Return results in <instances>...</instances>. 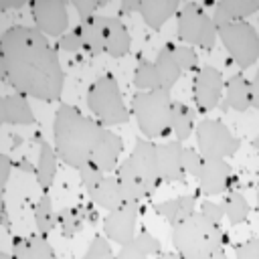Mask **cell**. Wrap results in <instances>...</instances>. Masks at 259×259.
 I'll use <instances>...</instances> for the list:
<instances>
[{"instance_id":"cell-8","label":"cell","mask_w":259,"mask_h":259,"mask_svg":"<svg viewBox=\"0 0 259 259\" xmlns=\"http://www.w3.org/2000/svg\"><path fill=\"white\" fill-rule=\"evenodd\" d=\"M196 150L204 160H227L241 148V140L219 119L204 117L194 127Z\"/></svg>"},{"instance_id":"cell-35","label":"cell","mask_w":259,"mask_h":259,"mask_svg":"<svg viewBox=\"0 0 259 259\" xmlns=\"http://www.w3.org/2000/svg\"><path fill=\"white\" fill-rule=\"evenodd\" d=\"M184 170L188 176H194L198 178L200 172H202V166H204V158L202 154L196 150V148H190V146H184Z\"/></svg>"},{"instance_id":"cell-48","label":"cell","mask_w":259,"mask_h":259,"mask_svg":"<svg viewBox=\"0 0 259 259\" xmlns=\"http://www.w3.org/2000/svg\"><path fill=\"white\" fill-rule=\"evenodd\" d=\"M251 146H253V150H255V152L259 154V134H257V136L253 138V142H251Z\"/></svg>"},{"instance_id":"cell-11","label":"cell","mask_w":259,"mask_h":259,"mask_svg":"<svg viewBox=\"0 0 259 259\" xmlns=\"http://www.w3.org/2000/svg\"><path fill=\"white\" fill-rule=\"evenodd\" d=\"M142 204L140 202H123L119 208L107 212L103 219V233L115 245H127L136 239V225L140 217Z\"/></svg>"},{"instance_id":"cell-36","label":"cell","mask_w":259,"mask_h":259,"mask_svg":"<svg viewBox=\"0 0 259 259\" xmlns=\"http://www.w3.org/2000/svg\"><path fill=\"white\" fill-rule=\"evenodd\" d=\"M79 176H81V182H83V186H85V190L89 192V190H93L101 180H103V176H105V172L101 170V168H97L93 162H87L81 170H79Z\"/></svg>"},{"instance_id":"cell-33","label":"cell","mask_w":259,"mask_h":259,"mask_svg":"<svg viewBox=\"0 0 259 259\" xmlns=\"http://www.w3.org/2000/svg\"><path fill=\"white\" fill-rule=\"evenodd\" d=\"M174 55L182 71H198V53L190 45H174Z\"/></svg>"},{"instance_id":"cell-21","label":"cell","mask_w":259,"mask_h":259,"mask_svg":"<svg viewBox=\"0 0 259 259\" xmlns=\"http://www.w3.org/2000/svg\"><path fill=\"white\" fill-rule=\"evenodd\" d=\"M259 12V2L257 0H221L214 6L212 20L219 26H225L229 22H239L245 20L247 16Z\"/></svg>"},{"instance_id":"cell-41","label":"cell","mask_w":259,"mask_h":259,"mask_svg":"<svg viewBox=\"0 0 259 259\" xmlns=\"http://www.w3.org/2000/svg\"><path fill=\"white\" fill-rule=\"evenodd\" d=\"M115 257H117V259H150V255H148L136 241H132V243H127V245H121L119 251L115 253Z\"/></svg>"},{"instance_id":"cell-20","label":"cell","mask_w":259,"mask_h":259,"mask_svg":"<svg viewBox=\"0 0 259 259\" xmlns=\"http://www.w3.org/2000/svg\"><path fill=\"white\" fill-rule=\"evenodd\" d=\"M152 208L158 217L166 219L168 225L172 227L196 212V194H182L176 198H168V200L156 202Z\"/></svg>"},{"instance_id":"cell-31","label":"cell","mask_w":259,"mask_h":259,"mask_svg":"<svg viewBox=\"0 0 259 259\" xmlns=\"http://www.w3.org/2000/svg\"><path fill=\"white\" fill-rule=\"evenodd\" d=\"M57 225L61 227V235L71 239L83 229V210L81 208H63L57 214Z\"/></svg>"},{"instance_id":"cell-26","label":"cell","mask_w":259,"mask_h":259,"mask_svg":"<svg viewBox=\"0 0 259 259\" xmlns=\"http://www.w3.org/2000/svg\"><path fill=\"white\" fill-rule=\"evenodd\" d=\"M83 30V51H87L93 57H99L105 53V24L103 16H93L89 20L79 22Z\"/></svg>"},{"instance_id":"cell-24","label":"cell","mask_w":259,"mask_h":259,"mask_svg":"<svg viewBox=\"0 0 259 259\" xmlns=\"http://www.w3.org/2000/svg\"><path fill=\"white\" fill-rule=\"evenodd\" d=\"M235 109V111H247L251 107V81L243 75H233L225 83V97H223V109Z\"/></svg>"},{"instance_id":"cell-2","label":"cell","mask_w":259,"mask_h":259,"mask_svg":"<svg viewBox=\"0 0 259 259\" xmlns=\"http://www.w3.org/2000/svg\"><path fill=\"white\" fill-rule=\"evenodd\" d=\"M105 125H101L95 117L83 115L75 105L63 103L59 105L53 121V138L55 150L67 166L81 170L87 162H91L97 144L101 142Z\"/></svg>"},{"instance_id":"cell-4","label":"cell","mask_w":259,"mask_h":259,"mask_svg":"<svg viewBox=\"0 0 259 259\" xmlns=\"http://www.w3.org/2000/svg\"><path fill=\"white\" fill-rule=\"evenodd\" d=\"M172 95L166 89L156 91H140L132 99V115L138 121L142 138L154 140L166 136L170 130V111H172Z\"/></svg>"},{"instance_id":"cell-19","label":"cell","mask_w":259,"mask_h":259,"mask_svg":"<svg viewBox=\"0 0 259 259\" xmlns=\"http://www.w3.org/2000/svg\"><path fill=\"white\" fill-rule=\"evenodd\" d=\"M180 6L182 4L178 0H140L138 14L146 22V26H150L152 30H160L170 16L178 14Z\"/></svg>"},{"instance_id":"cell-22","label":"cell","mask_w":259,"mask_h":259,"mask_svg":"<svg viewBox=\"0 0 259 259\" xmlns=\"http://www.w3.org/2000/svg\"><path fill=\"white\" fill-rule=\"evenodd\" d=\"M59 160L61 158H59L55 146H51L49 142H40L34 176H36V184L40 186L42 192H49L53 188L55 178H57V170H59Z\"/></svg>"},{"instance_id":"cell-42","label":"cell","mask_w":259,"mask_h":259,"mask_svg":"<svg viewBox=\"0 0 259 259\" xmlns=\"http://www.w3.org/2000/svg\"><path fill=\"white\" fill-rule=\"evenodd\" d=\"M10 172H12V160L8 154L2 152L0 154V188H2V192L6 190V184L10 180Z\"/></svg>"},{"instance_id":"cell-9","label":"cell","mask_w":259,"mask_h":259,"mask_svg":"<svg viewBox=\"0 0 259 259\" xmlns=\"http://www.w3.org/2000/svg\"><path fill=\"white\" fill-rule=\"evenodd\" d=\"M34 28L47 38H61L69 30V4L63 0H36L30 2Z\"/></svg>"},{"instance_id":"cell-29","label":"cell","mask_w":259,"mask_h":259,"mask_svg":"<svg viewBox=\"0 0 259 259\" xmlns=\"http://www.w3.org/2000/svg\"><path fill=\"white\" fill-rule=\"evenodd\" d=\"M134 85L142 91H156V89H164L162 87V79H160V73L156 69V63L154 61H148V59H142L134 71Z\"/></svg>"},{"instance_id":"cell-1","label":"cell","mask_w":259,"mask_h":259,"mask_svg":"<svg viewBox=\"0 0 259 259\" xmlns=\"http://www.w3.org/2000/svg\"><path fill=\"white\" fill-rule=\"evenodd\" d=\"M2 79L20 95L38 101H59L65 85L59 49L34 26L14 24L0 38Z\"/></svg>"},{"instance_id":"cell-17","label":"cell","mask_w":259,"mask_h":259,"mask_svg":"<svg viewBox=\"0 0 259 259\" xmlns=\"http://www.w3.org/2000/svg\"><path fill=\"white\" fill-rule=\"evenodd\" d=\"M105 24V55L119 59L132 51V34L119 16H103Z\"/></svg>"},{"instance_id":"cell-51","label":"cell","mask_w":259,"mask_h":259,"mask_svg":"<svg viewBox=\"0 0 259 259\" xmlns=\"http://www.w3.org/2000/svg\"><path fill=\"white\" fill-rule=\"evenodd\" d=\"M115 259H117V257H115Z\"/></svg>"},{"instance_id":"cell-15","label":"cell","mask_w":259,"mask_h":259,"mask_svg":"<svg viewBox=\"0 0 259 259\" xmlns=\"http://www.w3.org/2000/svg\"><path fill=\"white\" fill-rule=\"evenodd\" d=\"M121 150H123V140H121V136H119L117 132L105 127L103 138H101V142L97 144L91 162H93L97 168H101L105 174H113V172L117 170V166H119V154H121Z\"/></svg>"},{"instance_id":"cell-44","label":"cell","mask_w":259,"mask_h":259,"mask_svg":"<svg viewBox=\"0 0 259 259\" xmlns=\"http://www.w3.org/2000/svg\"><path fill=\"white\" fill-rule=\"evenodd\" d=\"M140 10V0H123L121 2V12H138Z\"/></svg>"},{"instance_id":"cell-45","label":"cell","mask_w":259,"mask_h":259,"mask_svg":"<svg viewBox=\"0 0 259 259\" xmlns=\"http://www.w3.org/2000/svg\"><path fill=\"white\" fill-rule=\"evenodd\" d=\"M24 6V0H0V8H20Z\"/></svg>"},{"instance_id":"cell-49","label":"cell","mask_w":259,"mask_h":259,"mask_svg":"<svg viewBox=\"0 0 259 259\" xmlns=\"http://www.w3.org/2000/svg\"><path fill=\"white\" fill-rule=\"evenodd\" d=\"M0 259H14V255L8 251H0Z\"/></svg>"},{"instance_id":"cell-6","label":"cell","mask_w":259,"mask_h":259,"mask_svg":"<svg viewBox=\"0 0 259 259\" xmlns=\"http://www.w3.org/2000/svg\"><path fill=\"white\" fill-rule=\"evenodd\" d=\"M176 30L186 45L204 51H212L219 38V28L212 16H208L196 2H186L180 6L176 14Z\"/></svg>"},{"instance_id":"cell-12","label":"cell","mask_w":259,"mask_h":259,"mask_svg":"<svg viewBox=\"0 0 259 259\" xmlns=\"http://www.w3.org/2000/svg\"><path fill=\"white\" fill-rule=\"evenodd\" d=\"M130 160L134 162V166H136L140 178L144 180L146 188L150 190V194H154L162 182L160 162H158V144H154L152 140H146V138H138L134 144V150L130 154Z\"/></svg>"},{"instance_id":"cell-25","label":"cell","mask_w":259,"mask_h":259,"mask_svg":"<svg viewBox=\"0 0 259 259\" xmlns=\"http://www.w3.org/2000/svg\"><path fill=\"white\" fill-rule=\"evenodd\" d=\"M154 63H156V69L160 73L162 87L166 91H172V87L178 83V79L182 75V69H180V65L176 61V55H174V45L172 42L162 45V49L158 51Z\"/></svg>"},{"instance_id":"cell-30","label":"cell","mask_w":259,"mask_h":259,"mask_svg":"<svg viewBox=\"0 0 259 259\" xmlns=\"http://www.w3.org/2000/svg\"><path fill=\"white\" fill-rule=\"evenodd\" d=\"M55 223H57V217L53 212L51 194L49 192H42L40 198H38V202L34 204V225H36L38 235L49 237V233L55 229Z\"/></svg>"},{"instance_id":"cell-40","label":"cell","mask_w":259,"mask_h":259,"mask_svg":"<svg viewBox=\"0 0 259 259\" xmlns=\"http://www.w3.org/2000/svg\"><path fill=\"white\" fill-rule=\"evenodd\" d=\"M101 4H103V2H89V0H73V2H71V6L77 10L81 22L93 18V16H95V10H97Z\"/></svg>"},{"instance_id":"cell-16","label":"cell","mask_w":259,"mask_h":259,"mask_svg":"<svg viewBox=\"0 0 259 259\" xmlns=\"http://www.w3.org/2000/svg\"><path fill=\"white\" fill-rule=\"evenodd\" d=\"M0 121L6 125H34L36 117L30 109L26 95L12 93L0 99Z\"/></svg>"},{"instance_id":"cell-37","label":"cell","mask_w":259,"mask_h":259,"mask_svg":"<svg viewBox=\"0 0 259 259\" xmlns=\"http://www.w3.org/2000/svg\"><path fill=\"white\" fill-rule=\"evenodd\" d=\"M134 241H136V243H138V245H140L148 255H160V253H162V243H160V241H158L150 231H146V229H144V231H140V233L136 235V239H134Z\"/></svg>"},{"instance_id":"cell-7","label":"cell","mask_w":259,"mask_h":259,"mask_svg":"<svg viewBox=\"0 0 259 259\" xmlns=\"http://www.w3.org/2000/svg\"><path fill=\"white\" fill-rule=\"evenodd\" d=\"M219 38L227 49L229 57L243 71L257 63L259 59V32L247 20L229 22L219 26Z\"/></svg>"},{"instance_id":"cell-43","label":"cell","mask_w":259,"mask_h":259,"mask_svg":"<svg viewBox=\"0 0 259 259\" xmlns=\"http://www.w3.org/2000/svg\"><path fill=\"white\" fill-rule=\"evenodd\" d=\"M251 107L259 109V71L251 79Z\"/></svg>"},{"instance_id":"cell-39","label":"cell","mask_w":259,"mask_h":259,"mask_svg":"<svg viewBox=\"0 0 259 259\" xmlns=\"http://www.w3.org/2000/svg\"><path fill=\"white\" fill-rule=\"evenodd\" d=\"M235 259H259V237H253L235 247Z\"/></svg>"},{"instance_id":"cell-13","label":"cell","mask_w":259,"mask_h":259,"mask_svg":"<svg viewBox=\"0 0 259 259\" xmlns=\"http://www.w3.org/2000/svg\"><path fill=\"white\" fill-rule=\"evenodd\" d=\"M233 182L231 164L227 160H204L202 172L198 176V190L206 196H217L229 190Z\"/></svg>"},{"instance_id":"cell-46","label":"cell","mask_w":259,"mask_h":259,"mask_svg":"<svg viewBox=\"0 0 259 259\" xmlns=\"http://www.w3.org/2000/svg\"><path fill=\"white\" fill-rule=\"evenodd\" d=\"M156 259H182L178 253H160V255H156Z\"/></svg>"},{"instance_id":"cell-18","label":"cell","mask_w":259,"mask_h":259,"mask_svg":"<svg viewBox=\"0 0 259 259\" xmlns=\"http://www.w3.org/2000/svg\"><path fill=\"white\" fill-rule=\"evenodd\" d=\"M115 176H117V182H119V188H121V194H123V200L125 202H142L144 198L150 196V190L146 188L144 180L140 178L134 162L130 160V156L119 162L117 170H115Z\"/></svg>"},{"instance_id":"cell-38","label":"cell","mask_w":259,"mask_h":259,"mask_svg":"<svg viewBox=\"0 0 259 259\" xmlns=\"http://www.w3.org/2000/svg\"><path fill=\"white\" fill-rule=\"evenodd\" d=\"M208 221H212V223H217V225H223V219H225V206H223V202H214V200H204L202 204H200V208H198Z\"/></svg>"},{"instance_id":"cell-10","label":"cell","mask_w":259,"mask_h":259,"mask_svg":"<svg viewBox=\"0 0 259 259\" xmlns=\"http://www.w3.org/2000/svg\"><path fill=\"white\" fill-rule=\"evenodd\" d=\"M192 97L200 113L212 111L225 97V77L221 69L210 65L200 67L192 83Z\"/></svg>"},{"instance_id":"cell-3","label":"cell","mask_w":259,"mask_h":259,"mask_svg":"<svg viewBox=\"0 0 259 259\" xmlns=\"http://www.w3.org/2000/svg\"><path fill=\"white\" fill-rule=\"evenodd\" d=\"M229 235L223 225L208 221L200 210L172 225V245L182 259H210L217 249H225Z\"/></svg>"},{"instance_id":"cell-28","label":"cell","mask_w":259,"mask_h":259,"mask_svg":"<svg viewBox=\"0 0 259 259\" xmlns=\"http://www.w3.org/2000/svg\"><path fill=\"white\" fill-rule=\"evenodd\" d=\"M223 206H225V217L229 219L231 225H239V223H245L249 219V212H251V204L249 200L237 192V190H231L225 194L223 198Z\"/></svg>"},{"instance_id":"cell-23","label":"cell","mask_w":259,"mask_h":259,"mask_svg":"<svg viewBox=\"0 0 259 259\" xmlns=\"http://www.w3.org/2000/svg\"><path fill=\"white\" fill-rule=\"evenodd\" d=\"M87 194H89V198H91L93 204H97L99 208H105V210H109V212L115 210V208H119V206L125 202L115 172H113V174H105L103 180H101L93 190H89Z\"/></svg>"},{"instance_id":"cell-14","label":"cell","mask_w":259,"mask_h":259,"mask_svg":"<svg viewBox=\"0 0 259 259\" xmlns=\"http://www.w3.org/2000/svg\"><path fill=\"white\" fill-rule=\"evenodd\" d=\"M182 156H184L182 142L158 144L160 176L164 182H186V170H184V158Z\"/></svg>"},{"instance_id":"cell-32","label":"cell","mask_w":259,"mask_h":259,"mask_svg":"<svg viewBox=\"0 0 259 259\" xmlns=\"http://www.w3.org/2000/svg\"><path fill=\"white\" fill-rule=\"evenodd\" d=\"M81 259H115V253L111 249V241L105 235H95Z\"/></svg>"},{"instance_id":"cell-50","label":"cell","mask_w":259,"mask_h":259,"mask_svg":"<svg viewBox=\"0 0 259 259\" xmlns=\"http://www.w3.org/2000/svg\"><path fill=\"white\" fill-rule=\"evenodd\" d=\"M257 210H259V182H257Z\"/></svg>"},{"instance_id":"cell-27","label":"cell","mask_w":259,"mask_h":259,"mask_svg":"<svg viewBox=\"0 0 259 259\" xmlns=\"http://www.w3.org/2000/svg\"><path fill=\"white\" fill-rule=\"evenodd\" d=\"M170 130L176 136V142H186L194 132V109L182 101H172Z\"/></svg>"},{"instance_id":"cell-34","label":"cell","mask_w":259,"mask_h":259,"mask_svg":"<svg viewBox=\"0 0 259 259\" xmlns=\"http://www.w3.org/2000/svg\"><path fill=\"white\" fill-rule=\"evenodd\" d=\"M59 51H65V53H77L83 49V30L81 26H75L73 30H67L61 38H59V45H57Z\"/></svg>"},{"instance_id":"cell-47","label":"cell","mask_w":259,"mask_h":259,"mask_svg":"<svg viewBox=\"0 0 259 259\" xmlns=\"http://www.w3.org/2000/svg\"><path fill=\"white\" fill-rule=\"evenodd\" d=\"M210 259H229V257H227V251H225V249H217V251L210 255Z\"/></svg>"},{"instance_id":"cell-5","label":"cell","mask_w":259,"mask_h":259,"mask_svg":"<svg viewBox=\"0 0 259 259\" xmlns=\"http://www.w3.org/2000/svg\"><path fill=\"white\" fill-rule=\"evenodd\" d=\"M87 107H89V111L93 113V117H95L101 125H105V127L127 123L130 117H132V111L127 109V105H125V101H123L119 83H117V79H115L113 75H109V73L101 75V77L89 87V93H87Z\"/></svg>"}]
</instances>
